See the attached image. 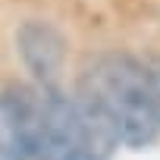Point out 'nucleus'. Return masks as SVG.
Returning <instances> with one entry per match:
<instances>
[{"label":"nucleus","instance_id":"5","mask_svg":"<svg viewBox=\"0 0 160 160\" xmlns=\"http://www.w3.org/2000/svg\"><path fill=\"white\" fill-rule=\"evenodd\" d=\"M151 91H154V110H157V119H160V69L151 72Z\"/></svg>","mask_w":160,"mask_h":160},{"label":"nucleus","instance_id":"3","mask_svg":"<svg viewBox=\"0 0 160 160\" xmlns=\"http://www.w3.org/2000/svg\"><path fill=\"white\" fill-rule=\"evenodd\" d=\"M16 50L44 91L57 88L60 72L66 66V38L60 28H53L44 19H25L16 28Z\"/></svg>","mask_w":160,"mask_h":160},{"label":"nucleus","instance_id":"2","mask_svg":"<svg viewBox=\"0 0 160 160\" xmlns=\"http://www.w3.org/2000/svg\"><path fill=\"white\" fill-rule=\"evenodd\" d=\"M0 160H53L41 91L28 85H7L0 91Z\"/></svg>","mask_w":160,"mask_h":160},{"label":"nucleus","instance_id":"4","mask_svg":"<svg viewBox=\"0 0 160 160\" xmlns=\"http://www.w3.org/2000/svg\"><path fill=\"white\" fill-rule=\"evenodd\" d=\"M44 107V129H47V148L53 160H91L88 138L78 119V110L72 98H66L60 88L41 91Z\"/></svg>","mask_w":160,"mask_h":160},{"label":"nucleus","instance_id":"1","mask_svg":"<svg viewBox=\"0 0 160 160\" xmlns=\"http://www.w3.org/2000/svg\"><path fill=\"white\" fill-rule=\"evenodd\" d=\"M78 91L88 94L116 126L119 141L129 148H148L160 138V119L154 110L151 69L129 53H104L91 60L78 78Z\"/></svg>","mask_w":160,"mask_h":160}]
</instances>
